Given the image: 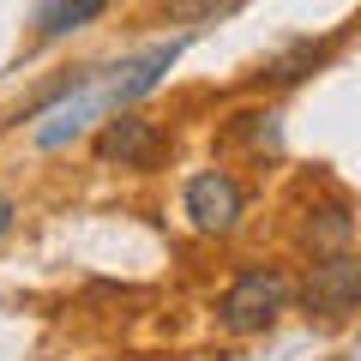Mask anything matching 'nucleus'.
Returning <instances> with one entry per match:
<instances>
[{
	"label": "nucleus",
	"mask_w": 361,
	"mask_h": 361,
	"mask_svg": "<svg viewBox=\"0 0 361 361\" xmlns=\"http://www.w3.org/2000/svg\"><path fill=\"white\" fill-rule=\"evenodd\" d=\"M180 49H187V42L169 37V42L139 49L133 61H121V66H90V73H78V85L66 90L61 103L42 109L37 133H30V139H37V151H61V145H73L78 133H90L97 121H109L115 109H127V103H139V97H151V90L163 85V73L180 61Z\"/></svg>",
	"instance_id": "obj_1"
},
{
	"label": "nucleus",
	"mask_w": 361,
	"mask_h": 361,
	"mask_svg": "<svg viewBox=\"0 0 361 361\" xmlns=\"http://www.w3.org/2000/svg\"><path fill=\"white\" fill-rule=\"evenodd\" d=\"M289 277L277 265H253V271H241L229 289H223V301H217V325L229 337H259V331H271L277 325V313H289Z\"/></svg>",
	"instance_id": "obj_2"
},
{
	"label": "nucleus",
	"mask_w": 361,
	"mask_h": 361,
	"mask_svg": "<svg viewBox=\"0 0 361 361\" xmlns=\"http://www.w3.org/2000/svg\"><path fill=\"white\" fill-rule=\"evenodd\" d=\"M301 307H307V319H325V325L361 313V253L337 247V253L313 259L307 283H301Z\"/></svg>",
	"instance_id": "obj_3"
},
{
	"label": "nucleus",
	"mask_w": 361,
	"mask_h": 361,
	"mask_svg": "<svg viewBox=\"0 0 361 361\" xmlns=\"http://www.w3.org/2000/svg\"><path fill=\"white\" fill-rule=\"evenodd\" d=\"M97 157L109 169H157L169 157V133L157 127L151 115H133V109H115V115L97 127Z\"/></svg>",
	"instance_id": "obj_4"
},
{
	"label": "nucleus",
	"mask_w": 361,
	"mask_h": 361,
	"mask_svg": "<svg viewBox=\"0 0 361 361\" xmlns=\"http://www.w3.org/2000/svg\"><path fill=\"white\" fill-rule=\"evenodd\" d=\"M180 199H187V217H193L199 235H235V229H241L247 193H241V180L223 175V169H199Z\"/></svg>",
	"instance_id": "obj_5"
},
{
	"label": "nucleus",
	"mask_w": 361,
	"mask_h": 361,
	"mask_svg": "<svg viewBox=\"0 0 361 361\" xmlns=\"http://www.w3.org/2000/svg\"><path fill=\"white\" fill-rule=\"evenodd\" d=\"M103 13H109V0H37L30 25H37L42 42H54V37H73V30L97 25Z\"/></svg>",
	"instance_id": "obj_6"
},
{
	"label": "nucleus",
	"mask_w": 361,
	"mask_h": 361,
	"mask_svg": "<svg viewBox=\"0 0 361 361\" xmlns=\"http://www.w3.org/2000/svg\"><path fill=\"white\" fill-rule=\"evenodd\" d=\"M349 235H355V217H349V205H313L307 223H301V241L313 247V253H337V247H349Z\"/></svg>",
	"instance_id": "obj_7"
},
{
	"label": "nucleus",
	"mask_w": 361,
	"mask_h": 361,
	"mask_svg": "<svg viewBox=\"0 0 361 361\" xmlns=\"http://www.w3.org/2000/svg\"><path fill=\"white\" fill-rule=\"evenodd\" d=\"M331 61V42H295L289 54H277V61H265V85H301V78L313 73V66H325Z\"/></svg>",
	"instance_id": "obj_8"
},
{
	"label": "nucleus",
	"mask_w": 361,
	"mask_h": 361,
	"mask_svg": "<svg viewBox=\"0 0 361 361\" xmlns=\"http://www.w3.org/2000/svg\"><path fill=\"white\" fill-rule=\"evenodd\" d=\"M247 0H169V18L175 25H217V18L241 13Z\"/></svg>",
	"instance_id": "obj_9"
},
{
	"label": "nucleus",
	"mask_w": 361,
	"mask_h": 361,
	"mask_svg": "<svg viewBox=\"0 0 361 361\" xmlns=\"http://www.w3.org/2000/svg\"><path fill=\"white\" fill-rule=\"evenodd\" d=\"M6 223H13V211H0V235H6Z\"/></svg>",
	"instance_id": "obj_10"
},
{
	"label": "nucleus",
	"mask_w": 361,
	"mask_h": 361,
	"mask_svg": "<svg viewBox=\"0 0 361 361\" xmlns=\"http://www.w3.org/2000/svg\"><path fill=\"white\" fill-rule=\"evenodd\" d=\"M0 211H13V205H6V193H0Z\"/></svg>",
	"instance_id": "obj_11"
},
{
	"label": "nucleus",
	"mask_w": 361,
	"mask_h": 361,
	"mask_svg": "<svg viewBox=\"0 0 361 361\" xmlns=\"http://www.w3.org/2000/svg\"><path fill=\"white\" fill-rule=\"evenodd\" d=\"M325 361H343V355H325Z\"/></svg>",
	"instance_id": "obj_12"
}]
</instances>
